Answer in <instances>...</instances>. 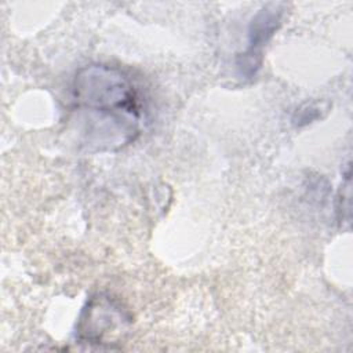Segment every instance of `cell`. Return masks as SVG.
Wrapping results in <instances>:
<instances>
[{
	"label": "cell",
	"instance_id": "cell-1",
	"mask_svg": "<svg viewBox=\"0 0 353 353\" xmlns=\"http://www.w3.org/2000/svg\"><path fill=\"white\" fill-rule=\"evenodd\" d=\"M73 110L88 152L116 150L139 134L142 108L131 79L109 65L81 68L72 84Z\"/></svg>",
	"mask_w": 353,
	"mask_h": 353
},
{
	"label": "cell",
	"instance_id": "cell-2",
	"mask_svg": "<svg viewBox=\"0 0 353 353\" xmlns=\"http://www.w3.org/2000/svg\"><path fill=\"white\" fill-rule=\"evenodd\" d=\"M130 324V316L108 296L92 298L84 307L80 321L77 325L79 338L84 343L91 345H106L108 349H112L114 336L120 335Z\"/></svg>",
	"mask_w": 353,
	"mask_h": 353
},
{
	"label": "cell",
	"instance_id": "cell-3",
	"mask_svg": "<svg viewBox=\"0 0 353 353\" xmlns=\"http://www.w3.org/2000/svg\"><path fill=\"white\" fill-rule=\"evenodd\" d=\"M281 4L263 6L251 19L248 28V43L244 52L237 57L236 68L243 79H252L262 66L263 48L273 37L281 23Z\"/></svg>",
	"mask_w": 353,
	"mask_h": 353
}]
</instances>
